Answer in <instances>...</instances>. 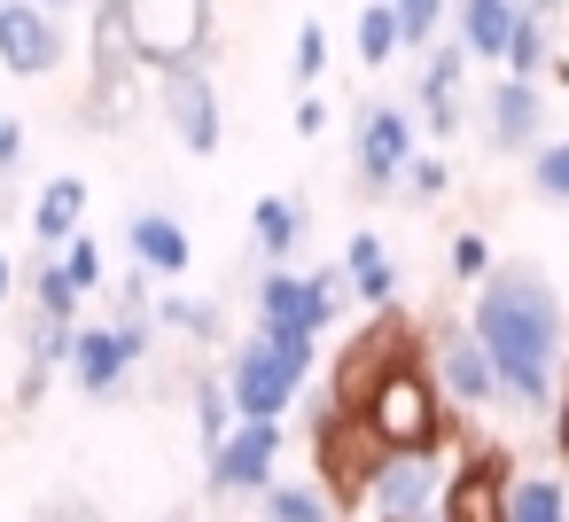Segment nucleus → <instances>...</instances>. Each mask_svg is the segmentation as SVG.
Returning a JSON list of instances; mask_svg holds the SVG:
<instances>
[{"mask_svg": "<svg viewBox=\"0 0 569 522\" xmlns=\"http://www.w3.org/2000/svg\"><path fill=\"white\" fill-rule=\"evenodd\" d=\"M468 328H476V343H483L491 367H499V398H515V405H530V413L553 405V390H561V297H553L530 265L483 273Z\"/></svg>", "mask_w": 569, "mask_h": 522, "instance_id": "nucleus-1", "label": "nucleus"}, {"mask_svg": "<svg viewBox=\"0 0 569 522\" xmlns=\"http://www.w3.org/2000/svg\"><path fill=\"white\" fill-rule=\"evenodd\" d=\"M359 421H367V436H375L382 452H437V444H445V382L406 351V359L367 390Z\"/></svg>", "mask_w": 569, "mask_h": 522, "instance_id": "nucleus-2", "label": "nucleus"}, {"mask_svg": "<svg viewBox=\"0 0 569 522\" xmlns=\"http://www.w3.org/2000/svg\"><path fill=\"white\" fill-rule=\"evenodd\" d=\"M312 351L320 343H281V335H250L227 351V398H234V421H281L312 374Z\"/></svg>", "mask_w": 569, "mask_h": 522, "instance_id": "nucleus-3", "label": "nucleus"}, {"mask_svg": "<svg viewBox=\"0 0 569 522\" xmlns=\"http://www.w3.org/2000/svg\"><path fill=\"white\" fill-rule=\"evenodd\" d=\"M118 17L149 71H180L211 56V0H118Z\"/></svg>", "mask_w": 569, "mask_h": 522, "instance_id": "nucleus-4", "label": "nucleus"}, {"mask_svg": "<svg viewBox=\"0 0 569 522\" xmlns=\"http://www.w3.org/2000/svg\"><path fill=\"white\" fill-rule=\"evenodd\" d=\"M336 304H343V265L336 273H289V265H273L258 281V335L320 343V328L336 320Z\"/></svg>", "mask_w": 569, "mask_h": 522, "instance_id": "nucleus-5", "label": "nucleus"}, {"mask_svg": "<svg viewBox=\"0 0 569 522\" xmlns=\"http://www.w3.org/2000/svg\"><path fill=\"white\" fill-rule=\"evenodd\" d=\"M413 157H421V149H413V118H406L398 102H367L359 126H351V172H359V188H367V195H390Z\"/></svg>", "mask_w": 569, "mask_h": 522, "instance_id": "nucleus-6", "label": "nucleus"}, {"mask_svg": "<svg viewBox=\"0 0 569 522\" xmlns=\"http://www.w3.org/2000/svg\"><path fill=\"white\" fill-rule=\"evenodd\" d=\"M157 102H164V126L180 133V149H188V157H211V149H219L227 118H219V87H211V71H203V63L157 71Z\"/></svg>", "mask_w": 569, "mask_h": 522, "instance_id": "nucleus-7", "label": "nucleus"}, {"mask_svg": "<svg viewBox=\"0 0 569 522\" xmlns=\"http://www.w3.org/2000/svg\"><path fill=\"white\" fill-rule=\"evenodd\" d=\"M149 359V320H110V328H79V359L71 382L87 398H118V382Z\"/></svg>", "mask_w": 569, "mask_h": 522, "instance_id": "nucleus-8", "label": "nucleus"}, {"mask_svg": "<svg viewBox=\"0 0 569 522\" xmlns=\"http://www.w3.org/2000/svg\"><path fill=\"white\" fill-rule=\"evenodd\" d=\"M445 483L452 475L437 468V452H390L375 491H367V506H375V522H421V514L445 506Z\"/></svg>", "mask_w": 569, "mask_h": 522, "instance_id": "nucleus-9", "label": "nucleus"}, {"mask_svg": "<svg viewBox=\"0 0 569 522\" xmlns=\"http://www.w3.org/2000/svg\"><path fill=\"white\" fill-rule=\"evenodd\" d=\"M63 56H71V40L56 32V9H40V0H0V63L17 79H48Z\"/></svg>", "mask_w": 569, "mask_h": 522, "instance_id": "nucleus-10", "label": "nucleus"}, {"mask_svg": "<svg viewBox=\"0 0 569 522\" xmlns=\"http://www.w3.org/2000/svg\"><path fill=\"white\" fill-rule=\"evenodd\" d=\"M273 460H281V421H234V436L211 452V491H273Z\"/></svg>", "mask_w": 569, "mask_h": 522, "instance_id": "nucleus-11", "label": "nucleus"}, {"mask_svg": "<svg viewBox=\"0 0 569 522\" xmlns=\"http://www.w3.org/2000/svg\"><path fill=\"white\" fill-rule=\"evenodd\" d=\"M483 133H491L499 157L538 149V133H546V94H538V79H499V87L483 94Z\"/></svg>", "mask_w": 569, "mask_h": 522, "instance_id": "nucleus-12", "label": "nucleus"}, {"mask_svg": "<svg viewBox=\"0 0 569 522\" xmlns=\"http://www.w3.org/2000/svg\"><path fill=\"white\" fill-rule=\"evenodd\" d=\"M445 522H507V460L499 452H468L445 483Z\"/></svg>", "mask_w": 569, "mask_h": 522, "instance_id": "nucleus-13", "label": "nucleus"}, {"mask_svg": "<svg viewBox=\"0 0 569 522\" xmlns=\"http://www.w3.org/2000/svg\"><path fill=\"white\" fill-rule=\"evenodd\" d=\"M437 382H445L452 405H491V398H499V367H491V351L476 343V328H445V335H437Z\"/></svg>", "mask_w": 569, "mask_h": 522, "instance_id": "nucleus-14", "label": "nucleus"}, {"mask_svg": "<svg viewBox=\"0 0 569 522\" xmlns=\"http://www.w3.org/2000/svg\"><path fill=\"white\" fill-rule=\"evenodd\" d=\"M126 250H133V265H141V273H157V281H180V273L196 265L188 227H180V219H164V211H141V219L126 227Z\"/></svg>", "mask_w": 569, "mask_h": 522, "instance_id": "nucleus-15", "label": "nucleus"}, {"mask_svg": "<svg viewBox=\"0 0 569 522\" xmlns=\"http://www.w3.org/2000/svg\"><path fill=\"white\" fill-rule=\"evenodd\" d=\"M79 219H87V180L56 172V180L32 195V234H40V250H48V258H63V250L79 242Z\"/></svg>", "mask_w": 569, "mask_h": 522, "instance_id": "nucleus-16", "label": "nucleus"}, {"mask_svg": "<svg viewBox=\"0 0 569 522\" xmlns=\"http://www.w3.org/2000/svg\"><path fill=\"white\" fill-rule=\"evenodd\" d=\"M522 17H530V0H460V48L476 63H507V40Z\"/></svg>", "mask_w": 569, "mask_h": 522, "instance_id": "nucleus-17", "label": "nucleus"}, {"mask_svg": "<svg viewBox=\"0 0 569 522\" xmlns=\"http://www.w3.org/2000/svg\"><path fill=\"white\" fill-rule=\"evenodd\" d=\"M460 71H468V48L452 40V48H429V71H421V118H429V133H452L460 126Z\"/></svg>", "mask_w": 569, "mask_h": 522, "instance_id": "nucleus-18", "label": "nucleus"}, {"mask_svg": "<svg viewBox=\"0 0 569 522\" xmlns=\"http://www.w3.org/2000/svg\"><path fill=\"white\" fill-rule=\"evenodd\" d=\"M343 289H351L359 304H375V312L398 297V265H390L382 234H351V242H343Z\"/></svg>", "mask_w": 569, "mask_h": 522, "instance_id": "nucleus-19", "label": "nucleus"}, {"mask_svg": "<svg viewBox=\"0 0 569 522\" xmlns=\"http://www.w3.org/2000/svg\"><path fill=\"white\" fill-rule=\"evenodd\" d=\"M250 242L281 265V258L305 242V203H297V195H258V211H250Z\"/></svg>", "mask_w": 569, "mask_h": 522, "instance_id": "nucleus-20", "label": "nucleus"}, {"mask_svg": "<svg viewBox=\"0 0 569 522\" xmlns=\"http://www.w3.org/2000/svg\"><path fill=\"white\" fill-rule=\"evenodd\" d=\"M258 506H266V522H336L328 483H273V491H258Z\"/></svg>", "mask_w": 569, "mask_h": 522, "instance_id": "nucleus-21", "label": "nucleus"}, {"mask_svg": "<svg viewBox=\"0 0 569 522\" xmlns=\"http://www.w3.org/2000/svg\"><path fill=\"white\" fill-rule=\"evenodd\" d=\"M351 48H359V63H367V71H382V63L406 48V32H398V9H390V0H367V9H359Z\"/></svg>", "mask_w": 569, "mask_h": 522, "instance_id": "nucleus-22", "label": "nucleus"}, {"mask_svg": "<svg viewBox=\"0 0 569 522\" xmlns=\"http://www.w3.org/2000/svg\"><path fill=\"white\" fill-rule=\"evenodd\" d=\"M507 522H569V491L553 475H515L507 483Z\"/></svg>", "mask_w": 569, "mask_h": 522, "instance_id": "nucleus-23", "label": "nucleus"}, {"mask_svg": "<svg viewBox=\"0 0 569 522\" xmlns=\"http://www.w3.org/2000/svg\"><path fill=\"white\" fill-rule=\"evenodd\" d=\"M71 359H79V320H48V312H32V335H24V367L56 374V367H71Z\"/></svg>", "mask_w": 569, "mask_h": 522, "instance_id": "nucleus-24", "label": "nucleus"}, {"mask_svg": "<svg viewBox=\"0 0 569 522\" xmlns=\"http://www.w3.org/2000/svg\"><path fill=\"white\" fill-rule=\"evenodd\" d=\"M24 281H32V312H48V320H79V297H87V289L63 273V258H40Z\"/></svg>", "mask_w": 569, "mask_h": 522, "instance_id": "nucleus-25", "label": "nucleus"}, {"mask_svg": "<svg viewBox=\"0 0 569 522\" xmlns=\"http://www.w3.org/2000/svg\"><path fill=\"white\" fill-rule=\"evenodd\" d=\"M157 328H172V335H188V343H219V304H203V297H157V312H149Z\"/></svg>", "mask_w": 569, "mask_h": 522, "instance_id": "nucleus-26", "label": "nucleus"}, {"mask_svg": "<svg viewBox=\"0 0 569 522\" xmlns=\"http://www.w3.org/2000/svg\"><path fill=\"white\" fill-rule=\"evenodd\" d=\"M546 24H553V17H538V9L515 24V40H507V79H538V71L553 63V32H546Z\"/></svg>", "mask_w": 569, "mask_h": 522, "instance_id": "nucleus-27", "label": "nucleus"}, {"mask_svg": "<svg viewBox=\"0 0 569 522\" xmlns=\"http://www.w3.org/2000/svg\"><path fill=\"white\" fill-rule=\"evenodd\" d=\"M196 436H203V452H219V444L234 436V398H227V374H203V382H196Z\"/></svg>", "mask_w": 569, "mask_h": 522, "instance_id": "nucleus-28", "label": "nucleus"}, {"mask_svg": "<svg viewBox=\"0 0 569 522\" xmlns=\"http://www.w3.org/2000/svg\"><path fill=\"white\" fill-rule=\"evenodd\" d=\"M530 188L546 203H569V141H538L530 149Z\"/></svg>", "mask_w": 569, "mask_h": 522, "instance_id": "nucleus-29", "label": "nucleus"}, {"mask_svg": "<svg viewBox=\"0 0 569 522\" xmlns=\"http://www.w3.org/2000/svg\"><path fill=\"white\" fill-rule=\"evenodd\" d=\"M320 71H328V32L305 17V32H297V48H289V79H297V94H312Z\"/></svg>", "mask_w": 569, "mask_h": 522, "instance_id": "nucleus-30", "label": "nucleus"}, {"mask_svg": "<svg viewBox=\"0 0 569 522\" xmlns=\"http://www.w3.org/2000/svg\"><path fill=\"white\" fill-rule=\"evenodd\" d=\"M390 9H398L406 48H429V40H437V24H445V0H390Z\"/></svg>", "mask_w": 569, "mask_h": 522, "instance_id": "nucleus-31", "label": "nucleus"}, {"mask_svg": "<svg viewBox=\"0 0 569 522\" xmlns=\"http://www.w3.org/2000/svg\"><path fill=\"white\" fill-rule=\"evenodd\" d=\"M63 273H71L79 289H102V273H110V258H102V242H94V234H79V242L63 250Z\"/></svg>", "mask_w": 569, "mask_h": 522, "instance_id": "nucleus-32", "label": "nucleus"}, {"mask_svg": "<svg viewBox=\"0 0 569 522\" xmlns=\"http://www.w3.org/2000/svg\"><path fill=\"white\" fill-rule=\"evenodd\" d=\"M398 188H406V195H421V203H437V195L452 188V172H445V157H413Z\"/></svg>", "mask_w": 569, "mask_h": 522, "instance_id": "nucleus-33", "label": "nucleus"}, {"mask_svg": "<svg viewBox=\"0 0 569 522\" xmlns=\"http://www.w3.org/2000/svg\"><path fill=\"white\" fill-rule=\"evenodd\" d=\"M452 273H460V281H483V273H491V242H483V234H452Z\"/></svg>", "mask_w": 569, "mask_h": 522, "instance_id": "nucleus-34", "label": "nucleus"}, {"mask_svg": "<svg viewBox=\"0 0 569 522\" xmlns=\"http://www.w3.org/2000/svg\"><path fill=\"white\" fill-rule=\"evenodd\" d=\"M17 164H24V126H17V118H0V180H9Z\"/></svg>", "mask_w": 569, "mask_h": 522, "instance_id": "nucleus-35", "label": "nucleus"}, {"mask_svg": "<svg viewBox=\"0 0 569 522\" xmlns=\"http://www.w3.org/2000/svg\"><path fill=\"white\" fill-rule=\"evenodd\" d=\"M553 452L569 460V359H561V390H553Z\"/></svg>", "mask_w": 569, "mask_h": 522, "instance_id": "nucleus-36", "label": "nucleus"}, {"mask_svg": "<svg viewBox=\"0 0 569 522\" xmlns=\"http://www.w3.org/2000/svg\"><path fill=\"white\" fill-rule=\"evenodd\" d=\"M297 133H305V141L328 133V102H320V94H297Z\"/></svg>", "mask_w": 569, "mask_h": 522, "instance_id": "nucleus-37", "label": "nucleus"}, {"mask_svg": "<svg viewBox=\"0 0 569 522\" xmlns=\"http://www.w3.org/2000/svg\"><path fill=\"white\" fill-rule=\"evenodd\" d=\"M40 398H48V374H40V367H24V382H17V405H40Z\"/></svg>", "mask_w": 569, "mask_h": 522, "instance_id": "nucleus-38", "label": "nucleus"}, {"mask_svg": "<svg viewBox=\"0 0 569 522\" xmlns=\"http://www.w3.org/2000/svg\"><path fill=\"white\" fill-rule=\"evenodd\" d=\"M9 289H17V258L0 250V304H9Z\"/></svg>", "mask_w": 569, "mask_h": 522, "instance_id": "nucleus-39", "label": "nucleus"}, {"mask_svg": "<svg viewBox=\"0 0 569 522\" xmlns=\"http://www.w3.org/2000/svg\"><path fill=\"white\" fill-rule=\"evenodd\" d=\"M40 9H56V17H63V9H71V0H40Z\"/></svg>", "mask_w": 569, "mask_h": 522, "instance_id": "nucleus-40", "label": "nucleus"}, {"mask_svg": "<svg viewBox=\"0 0 569 522\" xmlns=\"http://www.w3.org/2000/svg\"><path fill=\"white\" fill-rule=\"evenodd\" d=\"M553 71H561V87H569V56H561V63H553Z\"/></svg>", "mask_w": 569, "mask_h": 522, "instance_id": "nucleus-41", "label": "nucleus"}, {"mask_svg": "<svg viewBox=\"0 0 569 522\" xmlns=\"http://www.w3.org/2000/svg\"><path fill=\"white\" fill-rule=\"evenodd\" d=\"M71 522H94V514H71Z\"/></svg>", "mask_w": 569, "mask_h": 522, "instance_id": "nucleus-42", "label": "nucleus"}]
</instances>
